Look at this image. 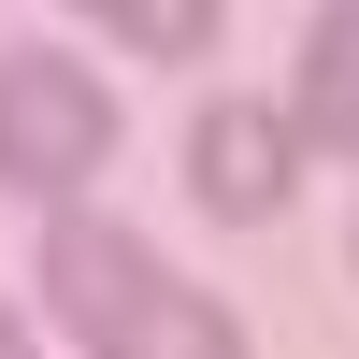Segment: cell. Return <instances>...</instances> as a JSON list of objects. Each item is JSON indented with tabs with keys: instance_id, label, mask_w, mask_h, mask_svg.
I'll list each match as a JSON object with an SVG mask.
<instances>
[{
	"instance_id": "6",
	"label": "cell",
	"mask_w": 359,
	"mask_h": 359,
	"mask_svg": "<svg viewBox=\"0 0 359 359\" xmlns=\"http://www.w3.org/2000/svg\"><path fill=\"white\" fill-rule=\"evenodd\" d=\"M0 359H29V345H15V316H0Z\"/></svg>"
},
{
	"instance_id": "2",
	"label": "cell",
	"mask_w": 359,
	"mask_h": 359,
	"mask_svg": "<svg viewBox=\"0 0 359 359\" xmlns=\"http://www.w3.org/2000/svg\"><path fill=\"white\" fill-rule=\"evenodd\" d=\"M115 158V101L101 72H72L57 43H15L0 57V187H86V172Z\"/></svg>"
},
{
	"instance_id": "1",
	"label": "cell",
	"mask_w": 359,
	"mask_h": 359,
	"mask_svg": "<svg viewBox=\"0 0 359 359\" xmlns=\"http://www.w3.org/2000/svg\"><path fill=\"white\" fill-rule=\"evenodd\" d=\"M43 287H57V316L101 359H245V331H230L201 287H172L115 216H57L43 230Z\"/></svg>"
},
{
	"instance_id": "5",
	"label": "cell",
	"mask_w": 359,
	"mask_h": 359,
	"mask_svg": "<svg viewBox=\"0 0 359 359\" xmlns=\"http://www.w3.org/2000/svg\"><path fill=\"white\" fill-rule=\"evenodd\" d=\"M115 43H144V57H201V43H216V0H115Z\"/></svg>"
},
{
	"instance_id": "4",
	"label": "cell",
	"mask_w": 359,
	"mask_h": 359,
	"mask_svg": "<svg viewBox=\"0 0 359 359\" xmlns=\"http://www.w3.org/2000/svg\"><path fill=\"white\" fill-rule=\"evenodd\" d=\"M287 144H345L359 158V0L302 29V101H287Z\"/></svg>"
},
{
	"instance_id": "3",
	"label": "cell",
	"mask_w": 359,
	"mask_h": 359,
	"mask_svg": "<svg viewBox=\"0 0 359 359\" xmlns=\"http://www.w3.org/2000/svg\"><path fill=\"white\" fill-rule=\"evenodd\" d=\"M287 158H302V144H287V115H259V101H216V115L187 130L201 216H273V201H287Z\"/></svg>"
}]
</instances>
